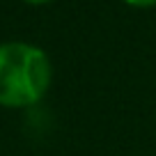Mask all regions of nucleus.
I'll return each mask as SVG.
<instances>
[{
    "label": "nucleus",
    "mask_w": 156,
    "mask_h": 156,
    "mask_svg": "<svg viewBox=\"0 0 156 156\" xmlns=\"http://www.w3.org/2000/svg\"><path fill=\"white\" fill-rule=\"evenodd\" d=\"M51 80L53 64L44 48L28 41L0 44V106H34L48 92Z\"/></svg>",
    "instance_id": "f257e3e1"
},
{
    "label": "nucleus",
    "mask_w": 156,
    "mask_h": 156,
    "mask_svg": "<svg viewBox=\"0 0 156 156\" xmlns=\"http://www.w3.org/2000/svg\"><path fill=\"white\" fill-rule=\"evenodd\" d=\"M126 5L138 7V9H147V7H156V0H124Z\"/></svg>",
    "instance_id": "f03ea898"
},
{
    "label": "nucleus",
    "mask_w": 156,
    "mask_h": 156,
    "mask_svg": "<svg viewBox=\"0 0 156 156\" xmlns=\"http://www.w3.org/2000/svg\"><path fill=\"white\" fill-rule=\"evenodd\" d=\"M25 2H30V5H44V2H51V0H25Z\"/></svg>",
    "instance_id": "7ed1b4c3"
}]
</instances>
